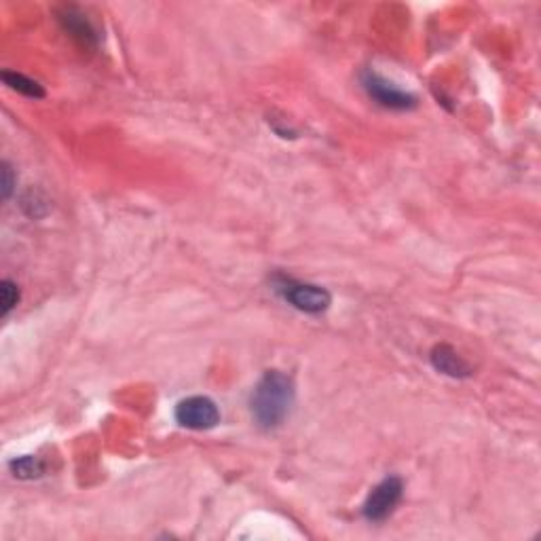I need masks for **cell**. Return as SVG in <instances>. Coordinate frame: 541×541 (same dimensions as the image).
I'll use <instances>...</instances> for the list:
<instances>
[{
	"label": "cell",
	"mask_w": 541,
	"mask_h": 541,
	"mask_svg": "<svg viewBox=\"0 0 541 541\" xmlns=\"http://www.w3.org/2000/svg\"><path fill=\"white\" fill-rule=\"evenodd\" d=\"M402 495H404V482H402L398 476L385 478L366 497L364 505H362V516H364L368 522L387 521L402 501Z\"/></svg>",
	"instance_id": "4"
},
{
	"label": "cell",
	"mask_w": 541,
	"mask_h": 541,
	"mask_svg": "<svg viewBox=\"0 0 541 541\" xmlns=\"http://www.w3.org/2000/svg\"><path fill=\"white\" fill-rule=\"evenodd\" d=\"M60 24L64 26V30L68 32L72 38H76L83 47H96L98 43V32L93 28L91 21L87 20V15H83L76 7H64L58 13Z\"/></svg>",
	"instance_id": "6"
},
{
	"label": "cell",
	"mask_w": 541,
	"mask_h": 541,
	"mask_svg": "<svg viewBox=\"0 0 541 541\" xmlns=\"http://www.w3.org/2000/svg\"><path fill=\"white\" fill-rule=\"evenodd\" d=\"M3 81L4 85L9 89H13V91L21 93V96L32 98V99H43L47 93H44V89L41 83H36L35 79H30V76L21 75V72H11V70H3Z\"/></svg>",
	"instance_id": "8"
},
{
	"label": "cell",
	"mask_w": 541,
	"mask_h": 541,
	"mask_svg": "<svg viewBox=\"0 0 541 541\" xmlns=\"http://www.w3.org/2000/svg\"><path fill=\"white\" fill-rule=\"evenodd\" d=\"M15 188V176L9 163H3V199H9Z\"/></svg>",
	"instance_id": "11"
},
{
	"label": "cell",
	"mask_w": 541,
	"mask_h": 541,
	"mask_svg": "<svg viewBox=\"0 0 541 541\" xmlns=\"http://www.w3.org/2000/svg\"><path fill=\"white\" fill-rule=\"evenodd\" d=\"M273 290H275L288 305H292L294 309L309 315H320L332 305V294L328 292L326 288L315 286V283L292 280V277H275V280H273Z\"/></svg>",
	"instance_id": "2"
},
{
	"label": "cell",
	"mask_w": 541,
	"mask_h": 541,
	"mask_svg": "<svg viewBox=\"0 0 541 541\" xmlns=\"http://www.w3.org/2000/svg\"><path fill=\"white\" fill-rule=\"evenodd\" d=\"M362 85H364L368 96L375 99L378 106H383V108L412 110L417 106V98L412 96V93L395 87L394 83L383 79L381 75H377V72L372 70H366L364 75H362Z\"/></svg>",
	"instance_id": "5"
},
{
	"label": "cell",
	"mask_w": 541,
	"mask_h": 541,
	"mask_svg": "<svg viewBox=\"0 0 541 541\" xmlns=\"http://www.w3.org/2000/svg\"><path fill=\"white\" fill-rule=\"evenodd\" d=\"M174 417L178 426L193 432H208L220 423V409L208 395H191L178 402Z\"/></svg>",
	"instance_id": "3"
},
{
	"label": "cell",
	"mask_w": 541,
	"mask_h": 541,
	"mask_svg": "<svg viewBox=\"0 0 541 541\" xmlns=\"http://www.w3.org/2000/svg\"><path fill=\"white\" fill-rule=\"evenodd\" d=\"M294 400H297V389L292 378L280 370H269L260 377L250 395V412L259 427L277 429L292 412Z\"/></svg>",
	"instance_id": "1"
},
{
	"label": "cell",
	"mask_w": 541,
	"mask_h": 541,
	"mask_svg": "<svg viewBox=\"0 0 541 541\" xmlns=\"http://www.w3.org/2000/svg\"><path fill=\"white\" fill-rule=\"evenodd\" d=\"M429 360H432V366L446 377H453V378L472 377V366L467 364V362L450 347V345H436V347L432 349Z\"/></svg>",
	"instance_id": "7"
},
{
	"label": "cell",
	"mask_w": 541,
	"mask_h": 541,
	"mask_svg": "<svg viewBox=\"0 0 541 541\" xmlns=\"http://www.w3.org/2000/svg\"><path fill=\"white\" fill-rule=\"evenodd\" d=\"M9 470L15 478H20V481H35V478H41L44 473V465L36 459V457L26 455L11 461Z\"/></svg>",
	"instance_id": "9"
},
{
	"label": "cell",
	"mask_w": 541,
	"mask_h": 541,
	"mask_svg": "<svg viewBox=\"0 0 541 541\" xmlns=\"http://www.w3.org/2000/svg\"><path fill=\"white\" fill-rule=\"evenodd\" d=\"M20 303V290L15 286L11 280H4L0 283V311H3V315H9L11 309H13L15 305Z\"/></svg>",
	"instance_id": "10"
}]
</instances>
